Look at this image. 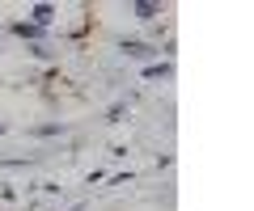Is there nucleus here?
<instances>
[{
	"label": "nucleus",
	"mask_w": 254,
	"mask_h": 211,
	"mask_svg": "<svg viewBox=\"0 0 254 211\" xmlns=\"http://www.w3.org/2000/svg\"><path fill=\"white\" fill-rule=\"evenodd\" d=\"M131 13H136V17H157V4H148V0H140V4H131Z\"/></svg>",
	"instance_id": "obj_4"
},
{
	"label": "nucleus",
	"mask_w": 254,
	"mask_h": 211,
	"mask_svg": "<svg viewBox=\"0 0 254 211\" xmlns=\"http://www.w3.org/2000/svg\"><path fill=\"white\" fill-rule=\"evenodd\" d=\"M123 51H127L131 59H148V55H157L153 46H144V42H123Z\"/></svg>",
	"instance_id": "obj_2"
},
{
	"label": "nucleus",
	"mask_w": 254,
	"mask_h": 211,
	"mask_svg": "<svg viewBox=\"0 0 254 211\" xmlns=\"http://www.w3.org/2000/svg\"><path fill=\"white\" fill-rule=\"evenodd\" d=\"M60 131H64L60 123H47V127H34V135H60Z\"/></svg>",
	"instance_id": "obj_5"
},
{
	"label": "nucleus",
	"mask_w": 254,
	"mask_h": 211,
	"mask_svg": "<svg viewBox=\"0 0 254 211\" xmlns=\"http://www.w3.org/2000/svg\"><path fill=\"white\" fill-rule=\"evenodd\" d=\"M144 76H153V81H157V76H170V64H153Z\"/></svg>",
	"instance_id": "obj_6"
},
{
	"label": "nucleus",
	"mask_w": 254,
	"mask_h": 211,
	"mask_svg": "<svg viewBox=\"0 0 254 211\" xmlns=\"http://www.w3.org/2000/svg\"><path fill=\"white\" fill-rule=\"evenodd\" d=\"M0 135H4V127H0Z\"/></svg>",
	"instance_id": "obj_7"
},
{
	"label": "nucleus",
	"mask_w": 254,
	"mask_h": 211,
	"mask_svg": "<svg viewBox=\"0 0 254 211\" xmlns=\"http://www.w3.org/2000/svg\"><path fill=\"white\" fill-rule=\"evenodd\" d=\"M13 34H21V38H43V30H38L34 21H13Z\"/></svg>",
	"instance_id": "obj_3"
},
{
	"label": "nucleus",
	"mask_w": 254,
	"mask_h": 211,
	"mask_svg": "<svg viewBox=\"0 0 254 211\" xmlns=\"http://www.w3.org/2000/svg\"><path fill=\"white\" fill-rule=\"evenodd\" d=\"M30 17H34L38 30H47V26L55 21V9H51V4H34V9H30Z\"/></svg>",
	"instance_id": "obj_1"
}]
</instances>
